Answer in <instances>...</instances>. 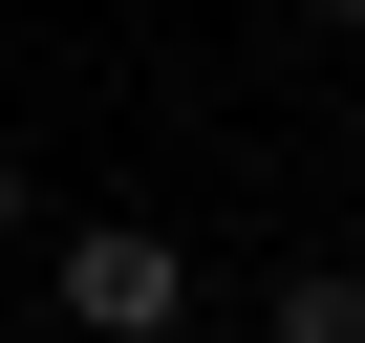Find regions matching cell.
Returning a JSON list of instances; mask_svg holds the SVG:
<instances>
[{"label": "cell", "mask_w": 365, "mask_h": 343, "mask_svg": "<svg viewBox=\"0 0 365 343\" xmlns=\"http://www.w3.org/2000/svg\"><path fill=\"white\" fill-rule=\"evenodd\" d=\"M43 300H65V343H172V322H194V258H172L150 215H86L43 258Z\"/></svg>", "instance_id": "obj_1"}, {"label": "cell", "mask_w": 365, "mask_h": 343, "mask_svg": "<svg viewBox=\"0 0 365 343\" xmlns=\"http://www.w3.org/2000/svg\"><path fill=\"white\" fill-rule=\"evenodd\" d=\"M258 343H365V279H344V258H301V279L258 300Z\"/></svg>", "instance_id": "obj_2"}, {"label": "cell", "mask_w": 365, "mask_h": 343, "mask_svg": "<svg viewBox=\"0 0 365 343\" xmlns=\"http://www.w3.org/2000/svg\"><path fill=\"white\" fill-rule=\"evenodd\" d=\"M0 236H22V129H0Z\"/></svg>", "instance_id": "obj_3"}, {"label": "cell", "mask_w": 365, "mask_h": 343, "mask_svg": "<svg viewBox=\"0 0 365 343\" xmlns=\"http://www.w3.org/2000/svg\"><path fill=\"white\" fill-rule=\"evenodd\" d=\"M301 22H365V0H301Z\"/></svg>", "instance_id": "obj_4"}]
</instances>
